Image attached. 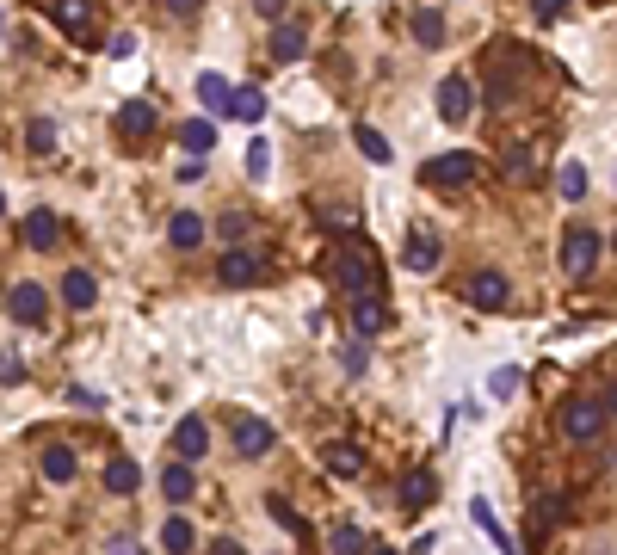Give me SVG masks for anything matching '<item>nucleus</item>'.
<instances>
[{
	"label": "nucleus",
	"mask_w": 617,
	"mask_h": 555,
	"mask_svg": "<svg viewBox=\"0 0 617 555\" xmlns=\"http://www.w3.org/2000/svg\"><path fill=\"white\" fill-rule=\"evenodd\" d=\"M44 475L56 481V488H62V481H75V451H68V444H50V451H44Z\"/></svg>",
	"instance_id": "bb28decb"
},
{
	"label": "nucleus",
	"mask_w": 617,
	"mask_h": 555,
	"mask_svg": "<svg viewBox=\"0 0 617 555\" xmlns=\"http://www.w3.org/2000/svg\"><path fill=\"white\" fill-rule=\"evenodd\" d=\"M56 235H62V222H56L50 210H31V216H25V247L50 253V247H56Z\"/></svg>",
	"instance_id": "dca6fc26"
},
{
	"label": "nucleus",
	"mask_w": 617,
	"mask_h": 555,
	"mask_svg": "<svg viewBox=\"0 0 617 555\" xmlns=\"http://www.w3.org/2000/svg\"><path fill=\"white\" fill-rule=\"evenodd\" d=\"M531 13H537V19H543V25H550V19H556V13H562V0H531Z\"/></svg>",
	"instance_id": "ea45409f"
},
{
	"label": "nucleus",
	"mask_w": 617,
	"mask_h": 555,
	"mask_svg": "<svg viewBox=\"0 0 617 555\" xmlns=\"http://www.w3.org/2000/svg\"><path fill=\"white\" fill-rule=\"evenodd\" d=\"M253 7H260L266 19H284V7H290V0H253Z\"/></svg>",
	"instance_id": "a19ab883"
},
{
	"label": "nucleus",
	"mask_w": 617,
	"mask_h": 555,
	"mask_svg": "<svg viewBox=\"0 0 617 555\" xmlns=\"http://www.w3.org/2000/svg\"><path fill=\"white\" fill-rule=\"evenodd\" d=\"M25 142H31V148H38V155H50V148H56V124H50V118H31V130H25Z\"/></svg>",
	"instance_id": "72a5a7b5"
},
{
	"label": "nucleus",
	"mask_w": 617,
	"mask_h": 555,
	"mask_svg": "<svg viewBox=\"0 0 617 555\" xmlns=\"http://www.w3.org/2000/svg\"><path fill=\"white\" fill-rule=\"evenodd\" d=\"M469 105H476V87H469V74H451V81L439 87V118H445V124H463Z\"/></svg>",
	"instance_id": "6e6552de"
},
{
	"label": "nucleus",
	"mask_w": 617,
	"mask_h": 555,
	"mask_svg": "<svg viewBox=\"0 0 617 555\" xmlns=\"http://www.w3.org/2000/svg\"><path fill=\"white\" fill-rule=\"evenodd\" d=\"M605 426H611V395H574V401L562 407L568 444H593V438H605Z\"/></svg>",
	"instance_id": "f03ea898"
},
{
	"label": "nucleus",
	"mask_w": 617,
	"mask_h": 555,
	"mask_svg": "<svg viewBox=\"0 0 617 555\" xmlns=\"http://www.w3.org/2000/svg\"><path fill=\"white\" fill-rule=\"evenodd\" d=\"M352 142H358V155H365V161H377V167L389 161V142H383L371 124H358V130H352Z\"/></svg>",
	"instance_id": "c756f323"
},
{
	"label": "nucleus",
	"mask_w": 617,
	"mask_h": 555,
	"mask_svg": "<svg viewBox=\"0 0 617 555\" xmlns=\"http://www.w3.org/2000/svg\"><path fill=\"white\" fill-rule=\"evenodd\" d=\"M198 99H204V111H210V118H223V111H229V81H223V74H198Z\"/></svg>",
	"instance_id": "4be33fe9"
},
{
	"label": "nucleus",
	"mask_w": 617,
	"mask_h": 555,
	"mask_svg": "<svg viewBox=\"0 0 617 555\" xmlns=\"http://www.w3.org/2000/svg\"><path fill=\"white\" fill-rule=\"evenodd\" d=\"M402 266H408V272H432V266H439V241H432V235H408Z\"/></svg>",
	"instance_id": "412c9836"
},
{
	"label": "nucleus",
	"mask_w": 617,
	"mask_h": 555,
	"mask_svg": "<svg viewBox=\"0 0 617 555\" xmlns=\"http://www.w3.org/2000/svg\"><path fill=\"white\" fill-rule=\"evenodd\" d=\"M365 549H371V537L358 531V525H346V518L328 531V555H365Z\"/></svg>",
	"instance_id": "5701e85b"
},
{
	"label": "nucleus",
	"mask_w": 617,
	"mask_h": 555,
	"mask_svg": "<svg viewBox=\"0 0 617 555\" xmlns=\"http://www.w3.org/2000/svg\"><path fill=\"white\" fill-rule=\"evenodd\" d=\"M599 259H605V235H599V229H574V235L562 241V266H568V278H587Z\"/></svg>",
	"instance_id": "20e7f679"
},
{
	"label": "nucleus",
	"mask_w": 617,
	"mask_h": 555,
	"mask_svg": "<svg viewBox=\"0 0 617 555\" xmlns=\"http://www.w3.org/2000/svg\"><path fill=\"white\" fill-rule=\"evenodd\" d=\"M161 543H167V555H186V549L198 543V531L186 525V518H167V531H161Z\"/></svg>",
	"instance_id": "2f4dec72"
},
{
	"label": "nucleus",
	"mask_w": 617,
	"mask_h": 555,
	"mask_svg": "<svg viewBox=\"0 0 617 555\" xmlns=\"http://www.w3.org/2000/svg\"><path fill=\"white\" fill-rule=\"evenodd\" d=\"M179 148H186V155H198V161H204L210 148H216V124H210V118H204V124L192 118L186 130H179Z\"/></svg>",
	"instance_id": "393cba45"
},
{
	"label": "nucleus",
	"mask_w": 617,
	"mask_h": 555,
	"mask_svg": "<svg viewBox=\"0 0 617 555\" xmlns=\"http://www.w3.org/2000/svg\"><path fill=\"white\" fill-rule=\"evenodd\" d=\"M161 494H167L173 506H186V500L198 494V475H192V463H167V475H161Z\"/></svg>",
	"instance_id": "2eb2a0df"
},
{
	"label": "nucleus",
	"mask_w": 617,
	"mask_h": 555,
	"mask_svg": "<svg viewBox=\"0 0 617 555\" xmlns=\"http://www.w3.org/2000/svg\"><path fill=\"white\" fill-rule=\"evenodd\" d=\"M365 555H402V549H389V543H371V549H365Z\"/></svg>",
	"instance_id": "c03bdc74"
},
{
	"label": "nucleus",
	"mask_w": 617,
	"mask_h": 555,
	"mask_svg": "<svg viewBox=\"0 0 617 555\" xmlns=\"http://www.w3.org/2000/svg\"><path fill=\"white\" fill-rule=\"evenodd\" d=\"M562 518H568V500H562V494L537 500V525H562Z\"/></svg>",
	"instance_id": "f704fd0d"
},
{
	"label": "nucleus",
	"mask_w": 617,
	"mask_h": 555,
	"mask_svg": "<svg viewBox=\"0 0 617 555\" xmlns=\"http://www.w3.org/2000/svg\"><path fill=\"white\" fill-rule=\"evenodd\" d=\"M266 167H272V155H266V142H247V173H253V179H266Z\"/></svg>",
	"instance_id": "e433bc0d"
},
{
	"label": "nucleus",
	"mask_w": 617,
	"mask_h": 555,
	"mask_svg": "<svg viewBox=\"0 0 617 555\" xmlns=\"http://www.w3.org/2000/svg\"><path fill=\"white\" fill-rule=\"evenodd\" d=\"M7 315H13L19 327H38V321L50 315V290H44V284H13V290H7Z\"/></svg>",
	"instance_id": "39448f33"
},
{
	"label": "nucleus",
	"mask_w": 617,
	"mask_h": 555,
	"mask_svg": "<svg viewBox=\"0 0 617 555\" xmlns=\"http://www.w3.org/2000/svg\"><path fill=\"white\" fill-rule=\"evenodd\" d=\"M432 494H439V481H432V469H414V475H408V488H402V500L420 512V506H432Z\"/></svg>",
	"instance_id": "cd10ccee"
},
{
	"label": "nucleus",
	"mask_w": 617,
	"mask_h": 555,
	"mask_svg": "<svg viewBox=\"0 0 617 555\" xmlns=\"http://www.w3.org/2000/svg\"><path fill=\"white\" fill-rule=\"evenodd\" d=\"M62 303H68V309H93V303H99L93 272H68V278H62Z\"/></svg>",
	"instance_id": "6ab92c4d"
},
{
	"label": "nucleus",
	"mask_w": 617,
	"mask_h": 555,
	"mask_svg": "<svg viewBox=\"0 0 617 555\" xmlns=\"http://www.w3.org/2000/svg\"><path fill=\"white\" fill-rule=\"evenodd\" d=\"M229 111H235L241 124H260L266 118V93L260 87H229Z\"/></svg>",
	"instance_id": "aec40b11"
},
{
	"label": "nucleus",
	"mask_w": 617,
	"mask_h": 555,
	"mask_svg": "<svg viewBox=\"0 0 617 555\" xmlns=\"http://www.w3.org/2000/svg\"><path fill=\"white\" fill-rule=\"evenodd\" d=\"M328 469H334V475H358V469H365V451H358V444H334Z\"/></svg>",
	"instance_id": "473e14b6"
},
{
	"label": "nucleus",
	"mask_w": 617,
	"mask_h": 555,
	"mask_svg": "<svg viewBox=\"0 0 617 555\" xmlns=\"http://www.w3.org/2000/svg\"><path fill=\"white\" fill-rule=\"evenodd\" d=\"M167 241H173V247H204V241H210V222H204L198 210H179V216L167 222Z\"/></svg>",
	"instance_id": "ddd939ff"
},
{
	"label": "nucleus",
	"mask_w": 617,
	"mask_h": 555,
	"mask_svg": "<svg viewBox=\"0 0 617 555\" xmlns=\"http://www.w3.org/2000/svg\"><path fill=\"white\" fill-rule=\"evenodd\" d=\"M112 555H136V543H130V537H118V543H112Z\"/></svg>",
	"instance_id": "37998d69"
},
{
	"label": "nucleus",
	"mask_w": 617,
	"mask_h": 555,
	"mask_svg": "<svg viewBox=\"0 0 617 555\" xmlns=\"http://www.w3.org/2000/svg\"><path fill=\"white\" fill-rule=\"evenodd\" d=\"M210 555H241V543H235V537H216V543H210Z\"/></svg>",
	"instance_id": "79ce46f5"
},
{
	"label": "nucleus",
	"mask_w": 617,
	"mask_h": 555,
	"mask_svg": "<svg viewBox=\"0 0 617 555\" xmlns=\"http://www.w3.org/2000/svg\"><path fill=\"white\" fill-rule=\"evenodd\" d=\"M525 74H531V56L519 44H494V56H488V99H513Z\"/></svg>",
	"instance_id": "7ed1b4c3"
},
{
	"label": "nucleus",
	"mask_w": 617,
	"mask_h": 555,
	"mask_svg": "<svg viewBox=\"0 0 617 555\" xmlns=\"http://www.w3.org/2000/svg\"><path fill=\"white\" fill-rule=\"evenodd\" d=\"M352 327L371 340V333H383V327H389V309H383V303H358V309H352Z\"/></svg>",
	"instance_id": "c85d7f7f"
},
{
	"label": "nucleus",
	"mask_w": 617,
	"mask_h": 555,
	"mask_svg": "<svg viewBox=\"0 0 617 555\" xmlns=\"http://www.w3.org/2000/svg\"><path fill=\"white\" fill-rule=\"evenodd\" d=\"M266 506H272V518H278L284 531H297V543H309V518L297 506H290V500H266Z\"/></svg>",
	"instance_id": "7c9ffc66"
},
{
	"label": "nucleus",
	"mask_w": 617,
	"mask_h": 555,
	"mask_svg": "<svg viewBox=\"0 0 617 555\" xmlns=\"http://www.w3.org/2000/svg\"><path fill=\"white\" fill-rule=\"evenodd\" d=\"M303 50H309L303 25H278L272 31V62H303Z\"/></svg>",
	"instance_id": "a211bd4d"
},
{
	"label": "nucleus",
	"mask_w": 617,
	"mask_h": 555,
	"mask_svg": "<svg viewBox=\"0 0 617 555\" xmlns=\"http://www.w3.org/2000/svg\"><path fill=\"white\" fill-rule=\"evenodd\" d=\"M155 124H161V118H155V105H149V99H130V105L118 111V136H130V142L155 136Z\"/></svg>",
	"instance_id": "9b49d317"
},
{
	"label": "nucleus",
	"mask_w": 617,
	"mask_h": 555,
	"mask_svg": "<svg viewBox=\"0 0 617 555\" xmlns=\"http://www.w3.org/2000/svg\"><path fill=\"white\" fill-rule=\"evenodd\" d=\"M198 7H204V0H167V13H173V19H192Z\"/></svg>",
	"instance_id": "58836bf2"
},
{
	"label": "nucleus",
	"mask_w": 617,
	"mask_h": 555,
	"mask_svg": "<svg viewBox=\"0 0 617 555\" xmlns=\"http://www.w3.org/2000/svg\"><path fill=\"white\" fill-rule=\"evenodd\" d=\"M414 44H420V50H439V44H445V13H439V7H420V13H414Z\"/></svg>",
	"instance_id": "f3484780"
},
{
	"label": "nucleus",
	"mask_w": 617,
	"mask_h": 555,
	"mask_svg": "<svg viewBox=\"0 0 617 555\" xmlns=\"http://www.w3.org/2000/svg\"><path fill=\"white\" fill-rule=\"evenodd\" d=\"M173 451H179V463L204 457V451H210V426H204L198 414H186V420H179V432H173Z\"/></svg>",
	"instance_id": "9d476101"
},
{
	"label": "nucleus",
	"mask_w": 617,
	"mask_h": 555,
	"mask_svg": "<svg viewBox=\"0 0 617 555\" xmlns=\"http://www.w3.org/2000/svg\"><path fill=\"white\" fill-rule=\"evenodd\" d=\"M44 13H50V25H62L68 37H93V19H99L93 0H44Z\"/></svg>",
	"instance_id": "423d86ee"
},
{
	"label": "nucleus",
	"mask_w": 617,
	"mask_h": 555,
	"mask_svg": "<svg viewBox=\"0 0 617 555\" xmlns=\"http://www.w3.org/2000/svg\"><path fill=\"white\" fill-rule=\"evenodd\" d=\"M105 488H112V494H136L142 488V469L130 457H112V463H105Z\"/></svg>",
	"instance_id": "b1692460"
},
{
	"label": "nucleus",
	"mask_w": 617,
	"mask_h": 555,
	"mask_svg": "<svg viewBox=\"0 0 617 555\" xmlns=\"http://www.w3.org/2000/svg\"><path fill=\"white\" fill-rule=\"evenodd\" d=\"M334 278H340V290L352 296V303H377L383 272H377V253H371V241H346V247L334 253Z\"/></svg>",
	"instance_id": "f257e3e1"
},
{
	"label": "nucleus",
	"mask_w": 617,
	"mask_h": 555,
	"mask_svg": "<svg viewBox=\"0 0 617 555\" xmlns=\"http://www.w3.org/2000/svg\"><path fill=\"white\" fill-rule=\"evenodd\" d=\"M506 173H513V179H525V173H531V148H525V142L506 148Z\"/></svg>",
	"instance_id": "c9c22d12"
},
{
	"label": "nucleus",
	"mask_w": 617,
	"mask_h": 555,
	"mask_svg": "<svg viewBox=\"0 0 617 555\" xmlns=\"http://www.w3.org/2000/svg\"><path fill=\"white\" fill-rule=\"evenodd\" d=\"M476 155H463V148H457V155H439V161H432L426 167V179H439V185H476Z\"/></svg>",
	"instance_id": "1a4fd4ad"
},
{
	"label": "nucleus",
	"mask_w": 617,
	"mask_h": 555,
	"mask_svg": "<svg viewBox=\"0 0 617 555\" xmlns=\"http://www.w3.org/2000/svg\"><path fill=\"white\" fill-rule=\"evenodd\" d=\"M506 296H513V284H506L500 272H476V278H469V303H476V309H506Z\"/></svg>",
	"instance_id": "f8f14e48"
},
{
	"label": "nucleus",
	"mask_w": 617,
	"mask_h": 555,
	"mask_svg": "<svg viewBox=\"0 0 617 555\" xmlns=\"http://www.w3.org/2000/svg\"><path fill=\"white\" fill-rule=\"evenodd\" d=\"M235 451H241V457H266V451H272V426L241 414V420H235Z\"/></svg>",
	"instance_id": "4468645a"
},
{
	"label": "nucleus",
	"mask_w": 617,
	"mask_h": 555,
	"mask_svg": "<svg viewBox=\"0 0 617 555\" xmlns=\"http://www.w3.org/2000/svg\"><path fill=\"white\" fill-rule=\"evenodd\" d=\"M216 278H223L229 290H247V284H260V278H266V259H260V253H247V247H235V253H223Z\"/></svg>",
	"instance_id": "0eeeda50"
},
{
	"label": "nucleus",
	"mask_w": 617,
	"mask_h": 555,
	"mask_svg": "<svg viewBox=\"0 0 617 555\" xmlns=\"http://www.w3.org/2000/svg\"><path fill=\"white\" fill-rule=\"evenodd\" d=\"M0 216H7V192H0Z\"/></svg>",
	"instance_id": "a18cd8bd"
},
{
	"label": "nucleus",
	"mask_w": 617,
	"mask_h": 555,
	"mask_svg": "<svg viewBox=\"0 0 617 555\" xmlns=\"http://www.w3.org/2000/svg\"><path fill=\"white\" fill-rule=\"evenodd\" d=\"M513 389H519V370H513V364H506V370H494V395L506 401V395H513Z\"/></svg>",
	"instance_id": "4c0bfd02"
},
{
	"label": "nucleus",
	"mask_w": 617,
	"mask_h": 555,
	"mask_svg": "<svg viewBox=\"0 0 617 555\" xmlns=\"http://www.w3.org/2000/svg\"><path fill=\"white\" fill-rule=\"evenodd\" d=\"M556 192H562L568 204H580V198H587V167H580V161H562V173H556Z\"/></svg>",
	"instance_id": "a878e982"
}]
</instances>
